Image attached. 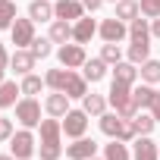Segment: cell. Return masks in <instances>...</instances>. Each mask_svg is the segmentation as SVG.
I'll return each instance as SVG.
<instances>
[{
  "label": "cell",
  "instance_id": "32",
  "mask_svg": "<svg viewBox=\"0 0 160 160\" xmlns=\"http://www.w3.org/2000/svg\"><path fill=\"white\" fill-rule=\"evenodd\" d=\"M148 53H151V44H141V41H132V47H129V63H144L148 60Z\"/></svg>",
  "mask_w": 160,
  "mask_h": 160
},
{
  "label": "cell",
  "instance_id": "19",
  "mask_svg": "<svg viewBox=\"0 0 160 160\" xmlns=\"http://www.w3.org/2000/svg\"><path fill=\"white\" fill-rule=\"evenodd\" d=\"M107 104H110V101H107L104 94H85V98H82V110H85L88 116H104V113H107Z\"/></svg>",
  "mask_w": 160,
  "mask_h": 160
},
{
  "label": "cell",
  "instance_id": "21",
  "mask_svg": "<svg viewBox=\"0 0 160 160\" xmlns=\"http://www.w3.org/2000/svg\"><path fill=\"white\" fill-rule=\"evenodd\" d=\"M19 94H22V88L16 82H0V110H3V107H16Z\"/></svg>",
  "mask_w": 160,
  "mask_h": 160
},
{
  "label": "cell",
  "instance_id": "7",
  "mask_svg": "<svg viewBox=\"0 0 160 160\" xmlns=\"http://www.w3.org/2000/svg\"><path fill=\"white\" fill-rule=\"evenodd\" d=\"M57 57H60V63L66 66V69H78V66H85V47L82 44H63L60 50H57Z\"/></svg>",
  "mask_w": 160,
  "mask_h": 160
},
{
  "label": "cell",
  "instance_id": "25",
  "mask_svg": "<svg viewBox=\"0 0 160 160\" xmlns=\"http://www.w3.org/2000/svg\"><path fill=\"white\" fill-rule=\"evenodd\" d=\"M119 129H122V116H119V113H104V116H101V132H104V135L119 138Z\"/></svg>",
  "mask_w": 160,
  "mask_h": 160
},
{
  "label": "cell",
  "instance_id": "42",
  "mask_svg": "<svg viewBox=\"0 0 160 160\" xmlns=\"http://www.w3.org/2000/svg\"><path fill=\"white\" fill-rule=\"evenodd\" d=\"M0 160H16V157L13 154H0Z\"/></svg>",
  "mask_w": 160,
  "mask_h": 160
},
{
  "label": "cell",
  "instance_id": "45",
  "mask_svg": "<svg viewBox=\"0 0 160 160\" xmlns=\"http://www.w3.org/2000/svg\"><path fill=\"white\" fill-rule=\"evenodd\" d=\"M113 3H116V0H113Z\"/></svg>",
  "mask_w": 160,
  "mask_h": 160
},
{
  "label": "cell",
  "instance_id": "37",
  "mask_svg": "<svg viewBox=\"0 0 160 160\" xmlns=\"http://www.w3.org/2000/svg\"><path fill=\"white\" fill-rule=\"evenodd\" d=\"M13 138V119L0 116V141H10Z\"/></svg>",
  "mask_w": 160,
  "mask_h": 160
},
{
  "label": "cell",
  "instance_id": "33",
  "mask_svg": "<svg viewBox=\"0 0 160 160\" xmlns=\"http://www.w3.org/2000/svg\"><path fill=\"white\" fill-rule=\"evenodd\" d=\"M50 44H53L50 38H35V41L28 44V50H32V53H35L38 60H44V57H50V50H53Z\"/></svg>",
  "mask_w": 160,
  "mask_h": 160
},
{
  "label": "cell",
  "instance_id": "22",
  "mask_svg": "<svg viewBox=\"0 0 160 160\" xmlns=\"http://www.w3.org/2000/svg\"><path fill=\"white\" fill-rule=\"evenodd\" d=\"M141 16V7H138V0H116V19L122 22H132Z\"/></svg>",
  "mask_w": 160,
  "mask_h": 160
},
{
  "label": "cell",
  "instance_id": "20",
  "mask_svg": "<svg viewBox=\"0 0 160 160\" xmlns=\"http://www.w3.org/2000/svg\"><path fill=\"white\" fill-rule=\"evenodd\" d=\"M82 75L88 78V82L94 85V82H101V78L107 75V63L98 57V60H85V66H82Z\"/></svg>",
  "mask_w": 160,
  "mask_h": 160
},
{
  "label": "cell",
  "instance_id": "3",
  "mask_svg": "<svg viewBox=\"0 0 160 160\" xmlns=\"http://www.w3.org/2000/svg\"><path fill=\"white\" fill-rule=\"evenodd\" d=\"M16 119L22 122V129H35L41 126V104L35 98H22L16 104Z\"/></svg>",
  "mask_w": 160,
  "mask_h": 160
},
{
  "label": "cell",
  "instance_id": "38",
  "mask_svg": "<svg viewBox=\"0 0 160 160\" xmlns=\"http://www.w3.org/2000/svg\"><path fill=\"white\" fill-rule=\"evenodd\" d=\"M148 110H151V116H154V119L160 122V91H157V98L151 101V107H148Z\"/></svg>",
  "mask_w": 160,
  "mask_h": 160
},
{
  "label": "cell",
  "instance_id": "8",
  "mask_svg": "<svg viewBox=\"0 0 160 160\" xmlns=\"http://www.w3.org/2000/svg\"><path fill=\"white\" fill-rule=\"evenodd\" d=\"M53 16L66 19V22H78L85 16V3H78V0H57L53 3Z\"/></svg>",
  "mask_w": 160,
  "mask_h": 160
},
{
  "label": "cell",
  "instance_id": "24",
  "mask_svg": "<svg viewBox=\"0 0 160 160\" xmlns=\"http://www.w3.org/2000/svg\"><path fill=\"white\" fill-rule=\"evenodd\" d=\"M104 160H132V154H129V148H126V141H119V138H113L110 144H104Z\"/></svg>",
  "mask_w": 160,
  "mask_h": 160
},
{
  "label": "cell",
  "instance_id": "1",
  "mask_svg": "<svg viewBox=\"0 0 160 160\" xmlns=\"http://www.w3.org/2000/svg\"><path fill=\"white\" fill-rule=\"evenodd\" d=\"M60 135H63V122H57V116L41 119V160H60L63 154Z\"/></svg>",
  "mask_w": 160,
  "mask_h": 160
},
{
  "label": "cell",
  "instance_id": "40",
  "mask_svg": "<svg viewBox=\"0 0 160 160\" xmlns=\"http://www.w3.org/2000/svg\"><path fill=\"white\" fill-rule=\"evenodd\" d=\"M151 35L160 41V16H157V19H151Z\"/></svg>",
  "mask_w": 160,
  "mask_h": 160
},
{
  "label": "cell",
  "instance_id": "17",
  "mask_svg": "<svg viewBox=\"0 0 160 160\" xmlns=\"http://www.w3.org/2000/svg\"><path fill=\"white\" fill-rule=\"evenodd\" d=\"M113 78H116V82H122V85H135V78H138V66L129 63V60H119V63L113 66Z\"/></svg>",
  "mask_w": 160,
  "mask_h": 160
},
{
  "label": "cell",
  "instance_id": "34",
  "mask_svg": "<svg viewBox=\"0 0 160 160\" xmlns=\"http://www.w3.org/2000/svg\"><path fill=\"white\" fill-rule=\"evenodd\" d=\"M101 60H104L107 66H116V63L122 60V50H119V44H104V50H101Z\"/></svg>",
  "mask_w": 160,
  "mask_h": 160
},
{
  "label": "cell",
  "instance_id": "26",
  "mask_svg": "<svg viewBox=\"0 0 160 160\" xmlns=\"http://www.w3.org/2000/svg\"><path fill=\"white\" fill-rule=\"evenodd\" d=\"M138 72H141V78H144L148 85H160V60H151V57H148Z\"/></svg>",
  "mask_w": 160,
  "mask_h": 160
},
{
  "label": "cell",
  "instance_id": "15",
  "mask_svg": "<svg viewBox=\"0 0 160 160\" xmlns=\"http://www.w3.org/2000/svg\"><path fill=\"white\" fill-rule=\"evenodd\" d=\"M94 35H98V22H94V19H78V22L72 25V41H75V44H88Z\"/></svg>",
  "mask_w": 160,
  "mask_h": 160
},
{
  "label": "cell",
  "instance_id": "12",
  "mask_svg": "<svg viewBox=\"0 0 160 160\" xmlns=\"http://www.w3.org/2000/svg\"><path fill=\"white\" fill-rule=\"evenodd\" d=\"M44 110H47L50 116L63 119V116L69 113V94H66V91H53V94H47V101H44Z\"/></svg>",
  "mask_w": 160,
  "mask_h": 160
},
{
  "label": "cell",
  "instance_id": "6",
  "mask_svg": "<svg viewBox=\"0 0 160 160\" xmlns=\"http://www.w3.org/2000/svg\"><path fill=\"white\" fill-rule=\"evenodd\" d=\"M98 32H101V38H104L107 44H119V41L129 35V25H126L122 19L113 16V19H104V22L98 25Z\"/></svg>",
  "mask_w": 160,
  "mask_h": 160
},
{
  "label": "cell",
  "instance_id": "28",
  "mask_svg": "<svg viewBox=\"0 0 160 160\" xmlns=\"http://www.w3.org/2000/svg\"><path fill=\"white\" fill-rule=\"evenodd\" d=\"M16 19H19L16 16V3L13 0H0V28H13Z\"/></svg>",
  "mask_w": 160,
  "mask_h": 160
},
{
  "label": "cell",
  "instance_id": "30",
  "mask_svg": "<svg viewBox=\"0 0 160 160\" xmlns=\"http://www.w3.org/2000/svg\"><path fill=\"white\" fill-rule=\"evenodd\" d=\"M132 122H135V132H138V135H151L154 126H157V119H154L151 113H135Z\"/></svg>",
  "mask_w": 160,
  "mask_h": 160
},
{
  "label": "cell",
  "instance_id": "27",
  "mask_svg": "<svg viewBox=\"0 0 160 160\" xmlns=\"http://www.w3.org/2000/svg\"><path fill=\"white\" fill-rule=\"evenodd\" d=\"M47 82H41V75H35V72H28V75H22V94L25 98H35V94H41V88H44Z\"/></svg>",
  "mask_w": 160,
  "mask_h": 160
},
{
  "label": "cell",
  "instance_id": "9",
  "mask_svg": "<svg viewBox=\"0 0 160 160\" xmlns=\"http://www.w3.org/2000/svg\"><path fill=\"white\" fill-rule=\"evenodd\" d=\"M10 32H13V44H16V47H28V44L35 41V19H32V16H28V19H16Z\"/></svg>",
  "mask_w": 160,
  "mask_h": 160
},
{
  "label": "cell",
  "instance_id": "5",
  "mask_svg": "<svg viewBox=\"0 0 160 160\" xmlns=\"http://www.w3.org/2000/svg\"><path fill=\"white\" fill-rule=\"evenodd\" d=\"M85 129H88V113H85V110H69V113L63 116V132H66V138H82Z\"/></svg>",
  "mask_w": 160,
  "mask_h": 160
},
{
  "label": "cell",
  "instance_id": "35",
  "mask_svg": "<svg viewBox=\"0 0 160 160\" xmlns=\"http://www.w3.org/2000/svg\"><path fill=\"white\" fill-rule=\"evenodd\" d=\"M138 7H141V16H148V19L160 16V0H138Z\"/></svg>",
  "mask_w": 160,
  "mask_h": 160
},
{
  "label": "cell",
  "instance_id": "16",
  "mask_svg": "<svg viewBox=\"0 0 160 160\" xmlns=\"http://www.w3.org/2000/svg\"><path fill=\"white\" fill-rule=\"evenodd\" d=\"M28 16H32L35 22H53V19H57L50 0H32V3H28Z\"/></svg>",
  "mask_w": 160,
  "mask_h": 160
},
{
  "label": "cell",
  "instance_id": "13",
  "mask_svg": "<svg viewBox=\"0 0 160 160\" xmlns=\"http://www.w3.org/2000/svg\"><path fill=\"white\" fill-rule=\"evenodd\" d=\"M132 160H160V148H157V144H154L148 135H138V138H135Z\"/></svg>",
  "mask_w": 160,
  "mask_h": 160
},
{
  "label": "cell",
  "instance_id": "29",
  "mask_svg": "<svg viewBox=\"0 0 160 160\" xmlns=\"http://www.w3.org/2000/svg\"><path fill=\"white\" fill-rule=\"evenodd\" d=\"M132 98H135V104H138V107H151V101L157 98V88L144 82L141 88H135V91H132Z\"/></svg>",
  "mask_w": 160,
  "mask_h": 160
},
{
  "label": "cell",
  "instance_id": "41",
  "mask_svg": "<svg viewBox=\"0 0 160 160\" xmlns=\"http://www.w3.org/2000/svg\"><path fill=\"white\" fill-rule=\"evenodd\" d=\"M0 66H10V53H7V47H3V41H0Z\"/></svg>",
  "mask_w": 160,
  "mask_h": 160
},
{
  "label": "cell",
  "instance_id": "18",
  "mask_svg": "<svg viewBox=\"0 0 160 160\" xmlns=\"http://www.w3.org/2000/svg\"><path fill=\"white\" fill-rule=\"evenodd\" d=\"M47 38H50L53 44H66V41H72V22H66V19H53Z\"/></svg>",
  "mask_w": 160,
  "mask_h": 160
},
{
  "label": "cell",
  "instance_id": "11",
  "mask_svg": "<svg viewBox=\"0 0 160 160\" xmlns=\"http://www.w3.org/2000/svg\"><path fill=\"white\" fill-rule=\"evenodd\" d=\"M98 154V144L91 141V138H75L72 144H66V160H88V157H94Z\"/></svg>",
  "mask_w": 160,
  "mask_h": 160
},
{
  "label": "cell",
  "instance_id": "23",
  "mask_svg": "<svg viewBox=\"0 0 160 160\" xmlns=\"http://www.w3.org/2000/svg\"><path fill=\"white\" fill-rule=\"evenodd\" d=\"M129 38L132 41H141V44H151V28H148V19H132L129 22Z\"/></svg>",
  "mask_w": 160,
  "mask_h": 160
},
{
  "label": "cell",
  "instance_id": "44",
  "mask_svg": "<svg viewBox=\"0 0 160 160\" xmlns=\"http://www.w3.org/2000/svg\"><path fill=\"white\" fill-rule=\"evenodd\" d=\"M88 160H101V157H88Z\"/></svg>",
  "mask_w": 160,
  "mask_h": 160
},
{
  "label": "cell",
  "instance_id": "36",
  "mask_svg": "<svg viewBox=\"0 0 160 160\" xmlns=\"http://www.w3.org/2000/svg\"><path fill=\"white\" fill-rule=\"evenodd\" d=\"M138 132H135V122L132 119H122V129H119V141H135Z\"/></svg>",
  "mask_w": 160,
  "mask_h": 160
},
{
  "label": "cell",
  "instance_id": "31",
  "mask_svg": "<svg viewBox=\"0 0 160 160\" xmlns=\"http://www.w3.org/2000/svg\"><path fill=\"white\" fill-rule=\"evenodd\" d=\"M66 72H69V69H47V75H44L47 88H53V91H63V85H66Z\"/></svg>",
  "mask_w": 160,
  "mask_h": 160
},
{
  "label": "cell",
  "instance_id": "2",
  "mask_svg": "<svg viewBox=\"0 0 160 160\" xmlns=\"http://www.w3.org/2000/svg\"><path fill=\"white\" fill-rule=\"evenodd\" d=\"M107 101L113 104V110H116L122 119H132V116L138 113V104H135V98H132V85H122V82H116V78H113V85H110Z\"/></svg>",
  "mask_w": 160,
  "mask_h": 160
},
{
  "label": "cell",
  "instance_id": "10",
  "mask_svg": "<svg viewBox=\"0 0 160 160\" xmlns=\"http://www.w3.org/2000/svg\"><path fill=\"white\" fill-rule=\"evenodd\" d=\"M35 63H38V57H35L28 47H16V53L10 57V69H13L16 75H28V72L35 69Z\"/></svg>",
  "mask_w": 160,
  "mask_h": 160
},
{
  "label": "cell",
  "instance_id": "43",
  "mask_svg": "<svg viewBox=\"0 0 160 160\" xmlns=\"http://www.w3.org/2000/svg\"><path fill=\"white\" fill-rule=\"evenodd\" d=\"M3 72H7V66H0V82H7V78H3Z\"/></svg>",
  "mask_w": 160,
  "mask_h": 160
},
{
  "label": "cell",
  "instance_id": "14",
  "mask_svg": "<svg viewBox=\"0 0 160 160\" xmlns=\"http://www.w3.org/2000/svg\"><path fill=\"white\" fill-rule=\"evenodd\" d=\"M63 91H66L69 98H85V94H88V78L78 75L75 69H69V72H66V85H63Z\"/></svg>",
  "mask_w": 160,
  "mask_h": 160
},
{
  "label": "cell",
  "instance_id": "39",
  "mask_svg": "<svg viewBox=\"0 0 160 160\" xmlns=\"http://www.w3.org/2000/svg\"><path fill=\"white\" fill-rule=\"evenodd\" d=\"M82 3H85V10H91V13H94V10H101V7H104V0H82Z\"/></svg>",
  "mask_w": 160,
  "mask_h": 160
},
{
  "label": "cell",
  "instance_id": "4",
  "mask_svg": "<svg viewBox=\"0 0 160 160\" xmlns=\"http://www.w3.org/2000/svg\"><path fill=\"white\" fill-rule=\"evenodd\" d=\"M10 154H13L16 160H32V154H35V135H32V129L13 132V138H10Z\"/></svg>",
  "mask_w": 160,
  "mask_h": 160
}]
</instances>
